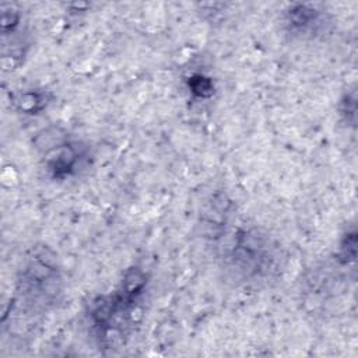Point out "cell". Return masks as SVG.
I'll return each mask as SVG.
<instances>
[{"label":"cell","instance_id":"obj_9","mask_svg":"<svg viewBox=\"0 0 358 358\" xmlns=\"http://www.w3.org/2000/svg\"><path fill=\"white\" fill-rule=\"evenodd\" d=\"M337 110L340 115V119L348 124L355 127V117H357V96L355 90L345 91L337 105Z\"/></svg>","mask_w":358,"mask_h":358},{"label":"cell","instance_id":"obj_5","mask_svg":"<svg viewBox=\"0 0 358 358\" xmlns=\"http://www.w3.org/2000/svg\"><path fill=\"white\" fill-rule=\"evenodd\" d=\"M1 10V63L4 71L20 69L34 45L29 18L18 3L3 1Z\"/></svg>","mask_w":358,"mask_h":358},{"label":"cell","instance_id":"obj_3","mask_svg":"<svg viewBox=\"0 0 358 358\" xmlns=\"http://www.w3.org/2000/svg\"><path fill=\"white\" fill-rule=\"evenodd\" d=\"M64 296V275L55 250L34 245L21 259L10 308L25 315H42L55 309Z\"/></svg>","mask_w":358,"mask_h":358},{"label":"cell","instance_id":"obj_10","mask_svg":"<svg viewBox=\"0 0 358 358\" xmlns=\"http://www.w3.org/2000/svg\"><path fill=\"white\" fill-rule=\"evenodd\" d=\"M355 252H357V236H355V231L351 232H344L340 243H338V249L336 253V259L341 263V264H348L350 262L355 260Z\"/></svg>","mask_w":358,"mask_h":358},{"label":"cell","instance_id":"obj_6","mask_svg":"<svg viewBox=\"0 0 358 358\" xmlns=\"http://www.w3.org/2000/svg\"><path fill=\"white\" fill-rule=\"evenodd\" d=\"M281 28L294 41L312 42L330 36L336 17L317 3H291L281 11Z\"/></svg>","mask_w":358,"mask_h":358},{"label":"cell","instance_id":"obj_2","mask_svg":"<svg viewBox=\"0 0 358 358\" xmlns=\"http://www.w3.org/2000/svg\"><path fill=\"white\" fill-rule=\"evenodd\" d=\"M222 277L235 287H263L280 275V245L259 227L228 229L217 241Z\"/></svg>","mask_w":358,"mask_h":358},{"label":"cell","instance_id":"obj_8","mask_svg":"<svg viewBox=\"0 0 358 358\" xmlns=\"http://www.w3.org/2000/svg\"><path fill=\"white\" fill-rule=\"evenodd\" d=\"M186 87L189 92L197 99H208L214 95L215 84L213 78L203 71L192 73L186 77Z\"/></svg>","mask_w":358,"mask_h":358},{"label":"cell","instance_id":"obj_1","mask_svg":"<svg viewBox=\"0 0 358 358\" xmlns=\"http://www.w3.org/2000/svg\"><path fill=\"white\" fill-rule=\"evenodd\" d=\"M148 285V273L140 266H130L112 291L85 303V324L98 347L113 350L129 341L144 315Z\"/></svg>","mask_w":358,"mask_h":358},{"label":"cell","instance_id":"obj_4","mask_svg":"<svg viewBox=\"0 0 358 358\" xmlns=\"http://www.w3.org/2000/svg\"><path fill=\"white\" fill-rule=\"evenodd\" d=\"M34 147L43 178L67 183L85 175L94 164L91 145L62 127H48L35 136Z\"/></svg>","mask_w":358,"mask_h":358},{"label":"cell","instance_id":"obj_7","mask_svg":"<svg viewBox=\"0 0 358 358\" xmlns=\"http://www.w3.org/2000/svg\"><path fill=\"white\" fill-rule=\"evenodd\" d=\"M53 96L49 90L39 87H25L18 90L11 96V103L18 113L35 116L46 110Z\"/></svg>","mask_w":358,"mask_h":358}]
</instances>
